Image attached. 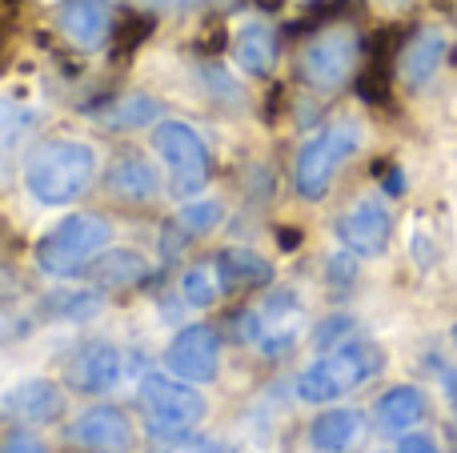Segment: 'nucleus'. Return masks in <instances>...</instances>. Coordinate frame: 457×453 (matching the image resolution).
<instances>
[{
  "label": "nucleus",
  "instance_id": "obj_17",
  "mask_svg": "<svg viewBox=\"0 0 457 453\" xmlns=\"http://www.w3.org/2000/svg\"><path fill=\"white\" fill-rule=\"evenodd\" d=\"M450 56V40L442 37V32L426 29L421 37H413V45L402 53V72L410 85H426L429 77H434L437 69H442V61Z\"/></svg>",
  "mask_w": 457,
  "mask_h": 453
},
{
  "label": "nucleus",
  "instance_id": "obj_34",
  "mask_svg": "<svg viewBox=\"0 0 457 453\" xmlns=\"http://www.w3.org/2000/svg\"><path fill=\"white\" fill-rule=\"evenodd\" d=\"M453 345H457V325H453Z\"/></svg>",
  "mask_w": 457,
  "mask_h": 453
},
{
  "label": "nucleus",
  "instance_id": "obj_10",
  "mask_svg": "<svg viewBox=\"0 0 457 453\" xmlns=\"http://www.w3.org/2000/svg\"><path fill=\"white\" fill-rule=\"evenodd\" d=\"M64 414V390L48 377H29V382L12 385L0 401V417L24 430H40V425L61 422Z\"/></svg>",
  "mask_w": 457,
  "mask_h": 453
},
{
  "label": "nucleus",
  "instance_id": "obj_1",
  "mask_svg": "<svg viewBox=\"0 0 457 453\" xmlns=\"http://www.w3.org/2000/svg\"><path fill=\"white\" fill-rule=\"evenodd\" d=\"M96 177V152L85 141H40L24 161V189L40 201V205H69L93 185Z\"/></svg>",
  "mask_w": 457,
  "mask_h": 453
},
{
  "label": "nucleus",
  "instance_id": "obj_20",
  "mask_svg": "<svg viewBox=\"0 0 457 453\" xmlns=\"http://www.w3.org/2000/svg\"><path fill=\"white\" fill-rule=\"evenodd\" d=\"M426 414V398H421L413 385H394L378 398V422L381 430H405V425L421 422Z\"/></svg>",
  "mask_w": 457,
  "mask_h": 453
},
{
  "label": "nucleus",
  "instance_id": "obj_2",
  "mask_svg": "<svg viewBox=\"0 0 457 453\" xmlns=\"http://www.w3.org/2000/svg\"><path fill=\"white\" fill-rule=\"evenodd\" d=\"M386 366V353L373 342H341L333 353L317 358L305 374L297 377V393L313 406H325V401H337L345 393H353L357 385H365L370 377L381 374Z\"/></svg>",
  "mask_w": 457,
  "mask_h": 453
},
{
  "label": "nucleus",
  "instance_id": "obj_32",
  "mask_svg": "<svg viewBox=\"0 0 457 453\" xmlns=\"http://www.w3.org/2000/svg\"><path fill=\"white\" fill-rule=\"evenodd\" d=\"M24 0H0V8H8V12H12V8H21Z\"/></svg>",
  "mask_w": 457,
  "mask_h": 453
},
{
  "label": "nucleus",
  "instance_id": "obj_3",
  "mask_svg": "<svg viewBox=\"0 0 457 453\" xmlns=\"http://www.w3.org/2000/svg\"><path fill=\"white\" fill-rule=\"evenodd\" d=\"M112 241V225L96 213L64 217L56 229H48L37 241V265L53 277H72V273L88 269L96 253H104Z\"/></svg>",
  "mask_w": 457,
  "mask_h": 453
},
{
  "label": "nucleus",
  "instance_id": "obj_14",
  "mask_svg": "<svg viewBox=\"0 0 457 453\" xmlns=\"http://www.w3.org/2000/svg\"><path fill=\"white\" fill-rule=\"evenodd\" d=\"M104 185H109L112 197L129 201V205H149V201H157V193H161L157 169H153L145 157H120L117 165L109 169Z\"/></svg>",
  "mask_w": 457,
  "mask_h": 453
},
{
  "label": "nucleus",
  "instance_id": "obj_28",
  "mask_svg": "<svg viewBox=\"0 0 457 453\" xmlns=\"http://www.w3.org/2000/svg\"><path fill=\"white\" fill-rule=\"evenodd\" d=\"M149 8H157V12H185V8H197L201 0H145Z\"/></svg>",
  "mask_w": 457,
  "mask_h": 453
},
{
  "label": "nucleus",
  "instance_id": "obj_33",
  "mask_svg": "<svg viewBox=\"0 0 457 453\" xmlns=\"http://www.w3.org/2000/svg\"><path fill=\"white\" fill-rule=\"evenodd\" d=\"M201 453H228V449H225V446H205Z\"/></svg>",
  "mask_w": 457,
  "mask_h": 453
},
{
  "label": "nucleus",
  "instance_id": "obj_4",
  "mask_svg": "<svg viewBox=\"0 0 457 453\" xmlns=\"http://www.w3.org/2000/svg\"><path fill=\"white\" fill-rule=\"evenodd\" d=\"M357 149H361V125H357V120H333L329 128H321V133L301 149L297 169H293V189L305 201H321L325 193H329L337 169L345 165Z\"/></svg>",
  "mask_w": 457,
  "mask_h": 453
},
{
  "label": "nucleus",
  "instance_id": "obj_27",
  "mask_svg": "<svg viewBox=\"0 0 457 453\" xmlns=\"http://www.w3.org/2000/svg\"><path fill=\"white\" fill-rule=\"evenodd\" d=\"M345 329H349V317H337L333 325H321L317 329V345H333L337 342V334H345Z\"/></svg>",
  "mask_w": 457,
  "mask_h": 453
},
{
  "label": "nucleus",
  "instance_id": "obj_5",
  "mask_svg": "<svg viewBox=\"0 0 457 453\" xmlns=\"http://www.w3.org/2000/svg\"><path fill=\"white\" fill-rule=\"evenodd\" d=\"M205 409V398L189 382H173L165 374H149L141 382V414L153 438H177L197 430Z\"/></svg>",
  "mask_w": 457,
  "mask_h": 453
},
{
  "label": "nucleus",
  "instance_id": "obj_22",
  "mask_svg": "<svg viewBox=\"0 0 457 453\" xmlns=\"http://www.w3.org/2000/svg\"><path fill=\"white\" fill-rule=\"evenodd\" d=\"M153 120H161V104L141 93L120 96V101L104 112V125L109 128H141V125H153Z\"/></svg>",
  "mask_w": 457,
  "mask_h": 453
},
{
  "label": "nucleus",
  "instance_id": "obj_25",
  "mask_svg": "<svg viewBox=\"0 0 457 453\" xmlns=\"http://www.w3.org/2000/svg\"><path fill=\"white\" fill-rule=\"evenodd\" d=\"M181 289H185V301L197 305V309H209V305L217 301V293H221V285L213 281V269H205V265H197V269L185 273Z\"/></svg>",
  "mask_w": 457,
  "mask_h": 453
},
{
  "label": "nucleus",
  "instance_id": "obj_9",
  "mask_svg": "<svg viewBox=\"0 0 457 453\" xmlns=\"http://www.w3.org/2000/svg\"><path fill=\"white\" fill-rule=\"evenodd\" d=\"M337 237L353 257H381L394 237V217H389L386 201L365 197L349 205L337 221Z\"/></svg>",
  "mask_w": 457,
  "mask_h": 453
},
{
  "label": "nucleus",
  "instance_id": "obj_24",
  "mask_svg": "<svg viewBox=\"0 0 457 453\" xmlns=\"http://www.w3.org/2000/svg\"><path fill=\"white\" fill-rule=\"evenodd\" d=\"M221 217H225V209L217 201H189L181 209V217H177V225H181L185 237H205V233H213L221 225Z\"/></svg>",
  "mask_w": 457,
  "mask_h": 453
},
{
  "label": "nucleus",
  "instance_id": "obj_18",
  "mask_svg": "<svg viewBox=\"0 0 457 453\" xmlns=\"http://www.w3.org/2000/svg\"><path fill=\"white\" fill-rule=\"evenodd\" d=\"M233 56L245 72L261 77V72H269L277 64V32L269 29V24H245V29L237 32Z\"/></svg>",
  "mask_w": 457,
  "mask_h": 453
},
{
  "label": "nucleus",
  "instance_id": "obj_30",
  "mask_svg": "<svg viewBox=\"0 0 457 453\" xmlns=\"http://www.w3.org/2000/svg\"><path fill=\"white\" fill-rule=\"evenodd\" d=\"M402 169H394V177H386V193H402Z\"/></svg>",
  "mask_w": 457,
  "mask_h": 453
},
{
  "label": "nucleus",
  "instance_id": "obj_26",
  "mask_svg": "<svg viewBox=\"0 0 457 453\" xmlns=\"http://www.w3.org/2000/svg\"><path fill=\"white\" fill-rule=\"evenodd\" d=\"M397 453H442V449H437L429 438H421V433H410V438L397 441Z\"/></svg>",
  "mask_w": 457,
  "mask_h": 453
},
{
  "label": "nucleus",
  "instance_id": "obj_8",
  "mask_svg": "<svg viewBox=\"0 0 457 453\" xmlns=\"http://www.w3.org/2000/svg\"><path fill=\"white\" fill-rule=\"evenodd\" d=\"M165 369L189 385H209L221 374V337L209 325H189L165 350Z\"/></svg>",
  "mask_w": 457,
  "mask_h": 453
},
{
  "label": "nucleus",
  "instance_id": "obj_21",
  "mask_svg": "<svg viewBox=\"0 0 457 453\" xmlns=\"http://www.w3.org/2000/svg\"><path fill=\"white\" fill-rule=\"evenodd\" d=\"M29 125H32V109H24L12 96H0V181H4L8 157H12V149L21 144V136L29 133Z\"/></svg>",
  "mask_w": 457,
  "mask_h": 453
},
{
  "label": "nucleus",
  "instance_id": "obj_19",
  "mask_svg": "<svg viewBox=\"0 0 457 453\" xmlns=\"http://www.w3.org/2000/svg\"><path fill=\"white\" fill-rule=\"evenodd\" d=\"M88 277L104 289H120V285H137V281L149 277V265L133 249H112V253H101V261L88 269Z\"/></svg>",
  "mask_w": 457,
  "mask_h": 453
},
{
  "label": "nucleus",
  "instance_id": "obj_7",
  "mask_svg": "<svg viewBox=\"0 0 457 453\" xmlns=\"http://www.w3.org/2000/svg\"><path fill=\"white\" fill-rule=\"evenodd\" d=\"M357 56H361V45L349 29H321V37H313L305 45L297 61V72L309 88L317 93H333L341 88L357 69Z\"/></svg>",
  "mask_w": 457,
  "mask_h": 453
},
{
  "label": "nucleus",
  "instance_id": "obj_6",
  "mask_svg": "<svg viewBox=\"0 0 457 453\" xmlns=\"http://www.w3.org/2000/svg\"><path fill=\"white\" fill-rule=\"evenodd\" d=\"M153 149L161 152L169 169V193L173 197L193 201L213 177V157H209V144L193 133L181 120H161L157 133H153Z\"/></svg>",
  "mask_w": 457,
  "mask_h": 453
},
{
  "label": "nucleus",
  "instance_id": "obj_23",
  "mask_svg": "<svg viewBox=\"0 0 457 453\" xmlns=\"http://www.w3.org/2000/svg\"><path fill=\"white\" fill-rule=\"evenodd\" d=\"M149 32H153V16H141V12H133L120 24H112V37H109L112 40V61H129V56L149 40Z\"/></svg>",
  "mask_w": 457,
  "mask_h": 453
},
{
  "label": "nucleus",
  "instance_id": "obj_13",
  "mask_svg": "<svg viewBox=\"0 0 457 453\" xmlns=\"http://www.w3.org/2000/svg\"><path fill=\"white\" fill-rule=\"evenodd\" d=\"M72 438L93 453H133V425L120 409L96 406L72 425Z\"/></svg>",
  "mask_w": 457,
  "mask_h": 453
},
{
  "label": "nucleus",
  "instance_id": "obj_12",
  "mask_svg": "<svg viewBox=\"0 0 457 453\" xmlns=\"http://www.w3.org/2000/svg\"><path fill=\"white\" fill-rule=\"evenodd\" d=\"M56 29L77 48H101L112 37L109 0H64L56 8Z\"/></svg>",
  "mask_w": 457,
  "mask_h": 453
},
{
  "label": "nucleus",
  "instance_id": "obj_31",
  "mask_svg": "<svg viewBox=\"0 0 457 453\" xmlns=\"http://www.w3.org/2000/svg\"><path fill=\"white\" fill-rule=\"evenodd\" d=\"M253 4H257V8H265V12H277V8H281L285 0H253Z\"/></svg>",
  "mask_w": 457,
  "mask_h": 453
},
{
  "label": "nucleus",
  "instance_id": "obj_16",
  "mask_svg": "<svg viewBox=\"0 0 457 453\" xmlns=\"http://www.w3.org/2000/svg\"><path fill=\"white\" fill-rule=\"evenodd\" d=\"M361 433V414L357 409H325L309 425V446L313 453H345Z\"/></svg>",
  "mask_w": 457,
  "mask_h": 453
},
{
  "label": "nucleus",
  "instance_id": "obj_11",
  "mask_svg": "<svg viewBox=\"0 0 457 453\" xmlns=\"http://www.w3.org/2000/svg\"><path fill=\"white\" fill-rule=\"evenodd\" d=\"M64 382L77 393H109L120 382V353L109 342H85L64 358Z\"/></svg>",
  "mask_w": 457,
  "mask_h": 453
},
{
  "label": "nucleus",
  "instance_id": "obj_15",
  "mask_svg": "<svg viewBox=\"0 0 457 453\" xmlns=\"http://www.w3.org/2000/svg\"><path fill=\"white\" fill-rule=\"evenodd\" d=\"M213 269H217L221 293H241V289H257L273 281V265L261 253H253V249H225Z\"/></svg>",
  "mask_w": 457,
  "mask_h": 453
},
{
  "label": "nucleus",
  "instance_id": "obj_29",
  "mask_svg": "<svg viewBox=\"0 0 457 453\" xmlns=\"http://www.w3.org/2000/svg\"><path fill=\"white\" fill-rule=\"evenodd\" d=\"M0 453H45V446H40V441H32V438H16V441H8Z\"/></svg>",
  "mask_w": 457,
  "mask_h": 453
}]
</instances>
